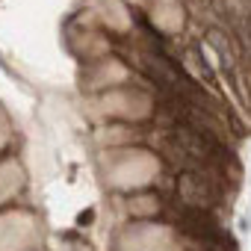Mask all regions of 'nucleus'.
<instances>
[{
	"label": "nucleus",
	"mask_w": 251,
	"mask_h": 251,
	"mask_svg": "<svg viewBox=\"0 0 251 251\" xmlns=\"http://www.w3.org/2000/svg\"><path fill=\"white\" fill-rule=\"evenodd\" d=\"M180 198L189 210L207 213L219 204V186L207 172H183L180 177Z\"/></svg>",
	"instance_id": "nucleus-2"
},
{
	"label": "nucleus",
	"mask_w": 251,
	"mask_h": 251,
	"mask_svg": "<svg viewBox=\"0 0 251 251\" xmlns=\"http://www.w3.org/2000/svg\"><path fill=\"white\" fill-rule=\"evenodd\" d=\"M157 148L175 163V166H183L186 172H204V166L210 163V139L186 124H175V127L157 133Z\"/></svg>",
	"instance_id": "nucleus-1"
}]
</instances>
